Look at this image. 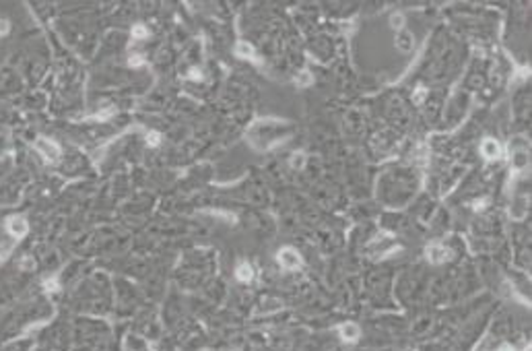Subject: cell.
Returning a JSON list of instances; mask_svg holds the SVG:
<instances>
[{"mask_svg":"<svg viewBox=\"0 0 532 351\" xmlns=\"http://www.w3.org/2000/svg\"><path fill=\"white\" fill-rule=\"evenodd\" d=\"M6 229H8V234H11L13 238H23L29 232V223H27L25 217L15 215V217H11L6 221Z\"/></svg>","mask_w":532,"mask_h":351,"instance_id":"cell-2","label":"cell"},{"mask_svg":"<svg viewBox=\"0 0 532 351\" xmlns=\"http://www.w3.org/2000/svg\"><path fill=\"white\" fill-rule=\"evenodd\" d=\"M35 151L42 155L46 162H50V163H56L58 159H60V145L56 143V140H52V138L39 136L35 140Z\"/></svg>","mask_w":532,"mask_h":351,"instance_id":"cell-1","label":"cell"},{"mask_svg":"<svg viewBox=\"0 0 532 351\" xmlns=\"http://www.w3.org/2000/svg\"><path fill=\"white\" fill-rule=\"evenodd\" d=\"M31 349H33V339L21 337V339H15L11 343H6L0 351H31Z\"/></svg>","mask_w":532,"mask_h":351,"instance_id":"cell-5","label":"cell"},{"mask_svg":"<svg viewBox=\"0 0 532 351\" xmlns=\"http://www.w3.org/2000/svg\"><path fill=\"white\" fill-rule=\"evenodd\" d=\"M147 143L151 147H157L159 143H161V135H159V133H149L147 135Z\"/></svg>","mask_w":532,"mask_h":351,"instance_id":"cell-16","label":"cell"},{"mask_svg":"<svg viewBox=\"0 0 532 351\" xmlns=\"http://www.w3.org/2000/svg\"><path fill=\"white\" fill-rule=\"evenodd\" d=\"M44 289H46V292H58V289H60L58 279H56V277L46 279V281H44Z\"/></svg>","mask_w":532,"mask_h":351,"instance_id":"cell-12","label":"cell"},{"mask_svg":"<svg viewBox=\"0 0 532 351\" xmlns=\"http://www.w3.org/2000/svg\"><path fill=\"white\" fill-rule=\"evenodd\" d=\"M188 79H192V81H200V79H203V75H200L198 68H192V70H190V75H188Z\"/></svg>","mask_w":532,"mask_h":351,"instance_id":"cell-23","label":"cell"},{"mask_svg":"<svg viewBox=\"0 0 532 351\" xmlns=\"http://www.w3.org/2000/svg\"><path fill=\"white\" fill-rule=\"evenodd\" d=\"M390 23H392L394 29H403V25H405V17L400 15V13H396V15L390 17Z\"/></svg>","mask_w":532,"mask_h":351,"instance_id":"cell-13","label":"cell"},{"mask_svg":"<svg viewBox=\"0 0 532 351\" xmlns=\"http://www.w3.org/2000/svg\"><path fill=\"white\" fill-rule=\"evenodd\" d=\"M295 83H297L299 87H304V85H309V83H312V77H309L307 73H301V75H299V77L295 79Z\"/></svg>","mask_w":532,"mask_h":351,"instance_id":"cell-17","label":"cell"},{"mask_svg":"<svg viewBox=\"0 0 532 351\" xmlns=\"http://www.w3.org/2000/svg\"><path fill=\"white\" fill-rule=\"evenodd\" d=\"M33 265H35V263H33V258H31V256H25V258L21 260V263H19V267H21L23 270H29V269H33Z\"/></svg>","mask_w":532,"mask_h":351,"instance_id":"cell-19","label":"cell"},{"mask_svg":"<svg viewBox=\"0 0 532 351\" xmlns=\"http://www.w3.org/2000/svg\"><path fill=\"white\" fill-rule=\"evenodd\" d=\"M304 162H305L304 153H297L293 159H291V165H293V167H301V165H304Z\"/></svg>","mask_w":532,"mask_h":351,"instance_id":"cell-20","label":"cell"},{"mask_svg":"<svg viewBox=\"0 0 532 351\" xmlns=\"http://www.w3.org/2000/svg\"><path fill=\"white\" fill-rule=\"evenodd\" d=\"M425 95H427V89H425V87H419L417 93L413 95V102H415L417 106H421V104H423V99H425Z\"/></svg>","mask_w":532,"mask_h":351,"instance_id":"cell-14","label":"cell"},{"mask_svg":"<svg viewBox=\"0 0 532 351\" xmlns=\"http://www.w3.org/2000/svg\"><path fill=\"white\" fill-rule=\"evenodd\" d=\"M235 54L239 56V58H246V60H252V62H260V60L256 58V52H254V48L250 46L248 42H239L237 46H235Z\"/></svg>","mask_w":532,"mask_h":351,"instance_id":"cell-8","label":"cell"},{"mask_svg":"<svg viewBox=\"0 0 532 351\" xmlns=\"http://www.w3.org/2000/svg\"><path fill=\"white\" fill-rule=\"evenodd\" d=\"M396 46H398V50H403V52H410V50H413V37L406 31H403L396 37Z\"/></svg>","mask_w":532,"mask_h":351,"instance_id":"cell-10","label":"cell"},{"mask_svg":"<svg viewBox=\"0 0 532 351\" xmlns=\"http://www.w3.org/2000/svg\"><path fill=\"white\" fill-rule=\"evenodd\" d=\"M235 277L239 281H244V283H248V281H252V277H254V270H252V267H250L248 263H242V265L237 267V270H235Z\"/></svg>","mask_w":532,"mask_h":351,"instance_id":"cell-9","label":"cell"},{"mask_svg":"<svg viewBox=\"0 0 532 351\" xmlns=\"http://www.w3.org/2000/svg\"><path fill=\"white\" fill-rule=\"evenodd\" d=\"M8 31H11V23L6 19H0V35H6Z\"/></svg>","mask_w":532,"mask_h":351,"instance_id":"cell-22","label":"cell"},{"mask_svg":"<svg viewBox=\"0 0 532 351\" xmlns=\"http://www.w3.org/2000/svg\"><path fill=\"white\" fill-rule=\"evenodd\" d=\"M114 112H116V109H114V108H107V109H105V112H99V114H93V116H91V118H89V120H107L109 116H114Z\"/></svg>","mask_w":532,"mask_h":351,"instance_id":"cell-15","label":"cell"},{"mask_svg":"<svg viewBox=\"0 0 532 351\" xmlns=\"http://www.w3.org/2000/svg\"><path fill=\"white\" fill-rule=\"evenodd\" d=\"M132 37L134 39H145V37H149V29L145 27V25H134L132 27Z\"/></svg>","mask_w":532,"mask_h":351,"instance_id":"cell-11","label":"cell"},{"mask_svg":"<svg viewBox=\"0 0 532 351\" xmlns=\"http://www.w3.org/2000/svg\"><path fill=\"white\" fill-rule=\"evenodd\" d=\"M279 263H280V267H285L287 270H293V269H297L301 265V258H299V254L295 252L293 248H283L279 252Z\"/></svg>","mask_w":532,"mask_h":351,"instance_id":"cell-3","label":"cell"},{"mask_svg":"<svg viewBox=\"0 0 532 351\" xmlns=\"http://www.w3.org/2000/svg\"><path fill=\"white\" fill-rule=\"evenodd\" d=\"M499 351H514V349H511V347H509V345H504V347H501V349H499Z\"/></svg>","mask_w":532,"mask_h":351,"instance_id":"cell-24","label":"cell"},{"mask_svg":"<svg viewBox=\"0 0 532 351\" xmlns=\"http://www.w3.org/2000/svg\"><path fill=\"white\" fill-rule=\"evenodd\" d=\"M481 151H483V155L487 159H497L501 155V147H499L497 140L487 138V140H483V145H481Z\"/></svg>","mask_w":532,"mask_h":351,"instance_id":"cell-7","label":"cell"},{"mask_svg":"<svg viewBox=\"0 0 532 351\" xmlns=\"http://www.w3.org/2000/svg\"><path fill=\"white\" fill-rule=\"evenodd\" d=\"M427 258L433 265H441V263H446V260L450 258V250L444 248V246H439V244H433V246L427 248Z\"/></svg>","mask_w":532,"mask_h":351,"instance_id":"cell-4","label":"cell"},{"mask_svg":"<svg viewBox=\"0 0 532 351\" xmlns=\"http://www.w3.org/2000/svg\"><path fill=\"white\" fill-rule=\"evenodd\" d=\"M208 213L210 215H217V217H225L227 221H233V219H235L231 213H225V211H208Z\"/></svg>","mask_w":532,"mask_h":351,"instance_id":"cell-21","label":"cell"},{"mask_svg":"<svg viewBox=\"0 0 532 351\" xmlns=\"http://www.w3.org/2000/svg\"><path fill=\"white\" fill-rule=\"evenodd\" d=\"M338 333L345 341H349V343H355V341L361 337V328L355 323H345V324H340Z\"/></svg>","mask_w":532,"mask_h":351,"instance_id":"cell-6","label":"cell"},{"mask_svg":"<svg viewBox=\"0 0 532 351\" xmlns=\"http://www.w3.org/2000/svg\"><path fill=\"white\" fill-rule=\"evenodd\" d=\"M128 64H130V66H143V64H145V58L140 56V54H134V56H130Z\"/></svg>","mask_w":532,"mask_h":351,"instance_id":"cell-18","label":"cell"}]
</instances>
